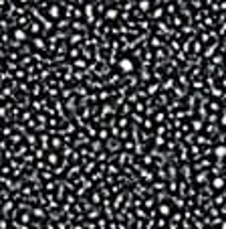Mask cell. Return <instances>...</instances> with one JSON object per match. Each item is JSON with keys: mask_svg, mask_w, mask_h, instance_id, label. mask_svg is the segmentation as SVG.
Returning <instances> with one entry per match:
<instances>
[{"mask_svg": "<svg viewBox=\"0 0 226 229\" xmlns=\"http://www.w3.org/2000/svg\"><path fill=\"white\" fill-rule=\"evenodd\" d=\"M214 156L218 158V160H222L226 156V146H216L214 148Z\"/></svg>", "mask_w": 226, "mask_h": 229, "instance_id": "obj_2", "label": "cell"}, {"mask_svg": "<svg viewBox=\"0 0 226 229\" xmlns=\"http://www.w3.org/2000/svg\"><path fill=\"white\" fill-rule=\"evenodd\" d=\"M212 187H214V189H222V187H224V179H214V181H212Z\"/></svg>", "mask_w": 226, "mask_h": 229, "instance_id": "obj_3", "label": "cell"}, {"mask_svg": "<svg viewBox=\"0 0 226 229\" xmlns=\"http://www.w3.org/2000/svg\"><path fill=\"white\" fill-rule=\"evenodd\" d=\"M49 12H51V14H53V16H59V6H51V8H49Z\"/></svg>", "mask_w": 226, "mask_h": 229, "instance_id": "obj_5", "label": "cell"}, {"mask_svg": "<svg viewBox=\"0 0 226 229\" xmlns=\"http://www.w3.org/2000/svg\"><path fill=\"white\" fill-rule=\"evenodd\" d=\"M117 67H119V71L121 73H131L133 71V61L131 59H119V63H117Z\"/></svg>", "mask_w": 226, "mask_h": 229, "instance_id": "obj_1", "label": "cell"}, {"mask_svg": "<svg viewBox=\"0 0 226 229\" xmlns=\"http://www.w3.org/2000/svg\"><path fill=\"white\" fill-rule=\"evenodd\" d=\"M14 37H16L18 41H22V39H24V31H14Z\"/></svg>", "mask_w": 226, "mask_h": 229, "instance_id": "obj_6", "label": "cell"}, {"mask_svg": "<svg viewBox=\"0 0 226 229\" xmlns=\"http://www.w3.org/2000/svg\"><path fill=\"white\" fill-rule=\"evenodd\" d=\"M137 6H139V10H149V8H151V4H149V2H146V0H143V2H139V4H137Z\"/></svg>", "mask_w": 226, "mask_h": 229, "instance_id": "obj_4", "label": "cell"}]
</instances>
